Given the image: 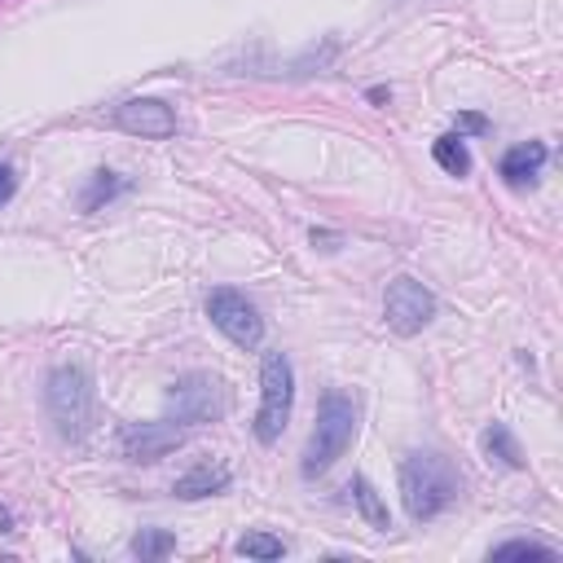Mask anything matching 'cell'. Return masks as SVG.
Listing matches in <instances>:
<instances>
[{"label":"cell","instance_id":"8992f818","mask_svg":"<svg viewBox=\"0 0 563 563\" xmlns=\"http://www.w3.org/2000/svg\"><path fill=\"white\" fill-rule=\"evenodd\" d=\"M207 317L238 347H260L264 343V317H260V308L242 290H233V286H216L207 295Z\"/></svg>","mask_w":563,"mask_h":563},{"label":"cell","instance_id":"4fadbf2b","mask_svg":"<svg viewBox=\"0 0 563 563\" xmlns=\"http://www.w3.org/2000/svg\"><path fill=\"white\" fill-rule=\"evenodd\" d=\"M347 493H352V501H356V510L365 515V523H369V528H391V519H387V506H383L378 488H374L365 475H352Z\"/></svg>","mask_w":563,"mask_h":563},{"label":"cell","instance_id":"ba28073f","mask_svg":"<svg viewBox=\"0 0 563 563\" xmlns=\"http://www.w3.org/2000/svg\"><path fill=\"white\" fill-rule=\"evenodd\" d=\"M110 123L119 132H128V136H141V141H167L176 132V114L158 97H128V101H119Z\"/></svg>","mask_w":563,"mask_h":563},{"label":"cell","instance_id":"ac0fdd59","mask_svg":"<svg viewBox=\"0 0 563 563\" xmlns=\"http://www.w3.org/2000/svg\"><path fill=\"white\" fill-rule=\"evenodd\" d=\"M233 550L246 554V559H282L286 554V541L273 537V532H246V537H238Z\"/></svg>","mask_w":563,"mask_h":563},{"label":"cell","instance_id":"5b68a950","mask_svg":"<svg viewBox=\"0 0 563 563\" xmlns=\"http://www.w3.org/2000/svg\"><path fill=\"white\" fill-rule=\"evenodd\" d=\"M290 405H295V369H290L286 352H264V361H260V413H255V440L260 444H273L286 431Z\"/></svg>","mask_w":563,"mask_h":563},{"label":"cell","instance_id":"44dd1931","mask_svg":"<svg viewBox=\"0 0 563 563\" xmlns=\"http://www.w3.org/2000/svg\"><path fill=\"white\" fill-rule=\"evenodd\" d=\"M0 532H13V510L9 506H0Z\"/></svg>","mask_w":563,"mask_h":563},{"label":"cell","instance_id":"5bb4252c","mask_svg":"<svg viewBox=\"0 0 563 563\" xmlns=\"http://www.w3.org/2000/svg\"><path fill=\"white\" fill-rule=\"evenodd\" d=\"M431 158L449 172V176H466L471 172V154H466V141L457 136V132H449V136H435V145H431Z\"/></svg>","mask_w":563,"mask_h":563},{"label":"cell","instance_id":"7a4b0ae2","mask_svg":"<svg viewBox=\"0 0 563 563\" xmlns=\"http://www.w3.org/2000/svg\"><path fill=\"white\" fill-rule=\"evenodd\" d=\"M44 409L62 440H84L97 413V387L84 365H57L44 383Z\"/></svg>","mask_w":563,"mask_h":563},{"label":"cell","instance_id":"9a60e30c","mask_svg":"<svg viewBox=\"0 0 563 563\" xmlns=\"http://www.w3.org/2000/svg\"><path fill=\"white\" fill-rule=\"evenodd\" d=\"M128 550H132L141 563H154V559H167V554L176 550V537H172L167 528H141Z\"/></svg>","mask_w":563,"mask_h":563},{"label":"cell","instance_id":"e0dca14e","mask_svg":"<svg viewBox=\"0 0 563 563\" xmlns=\"http://www.w3.org/2000/svg\"><path fill=\"white\" fill-rule=\"evenodd\" d=\"M488 559H541V563H554L559 550H554V545H541V541H528V537H515V541L493 545Z\"/></svg>","mask_w":563,"mask_h":563},{"label":"cell","instance_id":"8fae6325","mask_svg":"<svg viewBox=\"0 0 563 563\" xmlns=\"http://www.w3.org/2000/svg\"><path fill=\"white\" fill-rule=\"evenodd\" d=\"M545 158H550V150L541 145V141H523V145H510L506 154H501V163H497V172H501V180L506 185H532L537 176H541V167H545Z\"/></svg>","mask_w":563,"mask_h":563},{"label":"cell","instance_id":"2e32d148","mask_svg":"<svg viewBox=\"0 0 563 563\" xmlns=\"http://www.w3.org/2000/svg\"><path fill=\"white\" fill-rule=\"evenodd\" d=\"M128 189V180L123 176H114V172H92V180H88V189L79 194V207L84 211H97L101 202H110L114 194H123Z\"/></svg>","mask_w":563,"mask_h":563},{"label":"cell","instance_id":"7c38bea8","mask_svg":"<svg viewBox=\"0 0 563 563\" xmlns=\"http://www.w3.org/2000/svg\"><path fill=\"white\" fill-rule=\"evenodd\" d=\"M479 449L488 457V466H501V471H519L523 466V453H519V440L510 435L506 422H488L484 435H479Z\"/></svg>","mask_w":563,"mask_h":563},{"label":"cell","instance_id":"3957f363","mask_svg":"<svg viewBox=\"0 0 563 563\" xmlns=\"http://www.w3.org/2000/svg\"><path fill=\"white\" fill-rule=\"evenodd\" d=\"M352 435H356V400L347 391H325L321 405H317V427H312V435L303 444L299 471L308 479L325 475L343 457V449L352 444Z\"/></svg>","mask_w":563,"mask_h":563},{"label":"cell","instance_id":"ffe728a7","mask_svg":"<svg viewBox=\"0 0 563 563\" xmlns=\"http://www.w3.org/2000/svg\"><path fill=\"white\" fill-rule=\"evenodd\" d=\"M13 189H18V176H13V167H9V163H0V202H9V198H13Z\"/></svg>","mask_w":563,"mask_h":563},{"label":"cell","instance_id":"52a82bcc","mask_svg":"<svg viewBox=\"0 0 563 563\" xmlns=\"http://www.w3.org/2000/svg\"><path fill=\"white\" fill-rule=\"evenodd\" d=\"M383 317L396 334H418L431 317H435V295L418 282V277H391L387 295H383Z\"/></svg>","mask_w":563,"mask_h":563},{"label":"cell","instance_id":"30bf717a","mask_svg":"<svg viewBox=\"0 0 563 563\" xmlns=\"http://www.w3.org/2000/svg\"><path fill=\"white\" fill-rule=\"evenodd\" d=\"M229 479H233V471H229L224 462H198V466H189L185 475H176L172 493H176L180 501H198V497H216V493H224Z\"/></svg>","mask_w":563,"mask_h":563},{"label":"cell","instance_id":"6da1fadb","mask_svg":"<svg viewBox=\"0 0 563 563\" xmlns=\"http://www.w3.org/2000/svg\"><path fill=\"white\" fill-rule=\"evenodd\" d=\"M396 479H400V501H405L409 519H418V523L444 515V510L457 501V493H462L457 466H453L444 453H431V449L405 453Z\"/></svg>","mask_w":563,"mask_h":563},{"label":"cell","instance_id":"d6986e66","mask_svg":"<svg viewBox=\"0 0 563 563\" xmlns=\"http://www.w3.org/2000/svg\"><path fill=\"white\" fill-rule=\"evenodd\" d=\"M462 132H466V136H484V132H488V119L475 114V110H462V114H457V136H462Z\"/></svg>","mask_w":563,"mask_h":563},{"label":"cell","instance_id":"277c9868","mask_svg":"<svg viewBox=\"0 0 563 563\" xmlns=\"http://www.w3.org/2000/svg\"><path fill=\"white\" fill-rule=\"evenodd\" d=\"M229 413V387L207 374V369H194V374H180L172 387H167V418L180 422V427H202V422H220Z\"/></svg>","mask_w":563,"mask_h":563},{"label":"cell","instance_id":"9c48e42d","mask_svg":"<svg viewBox=\"0 0 563 563\" xmlns=\"http://www.w3.org/2000/svg\"><path fill=\"white\" fill-rule=\"evenodd\" d=\"M185 444V427L172 418H154V422H128L119 431V449L128 462H158L172 449Z\"/></svg>","mask_w":563,"mask_h":563}]
</instances>
